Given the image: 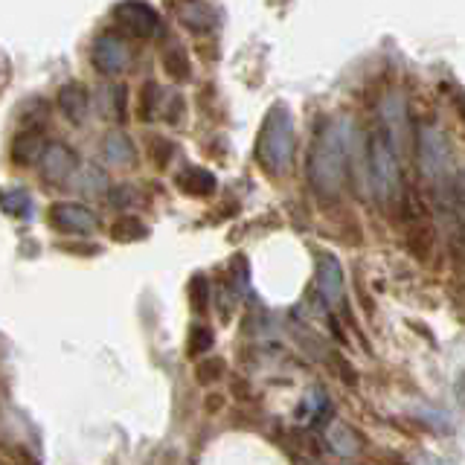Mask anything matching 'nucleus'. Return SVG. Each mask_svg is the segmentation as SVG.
Instances as JSON below:
<instances>
[{
  "instance_id": "obj_16",
  "label": "nucleus",
  "mask_w": 465,
  "mask_h": 465,
  "mask_svg": "<svg viewBox=\"0 0 465 465\" xmlns=\"http://www.w3.org/2000/svg\"><path fill=\"white\" fill-rule=\"evenodd\" d=\"M178 9H181L183 26H189L193 33H203V29L215 26L218 6H213V4H181Z\"/></svg>"
},
{
  "instance_id": "obj_20",
  "label": "nucleus",
  "mask_w": 465,
  "mask_h": 465,
  "mask_svg": "<svg viewBox=\"0 0 465 465\" xmlns=\"http://www.w3.org/2000/svg\"><path fill=\"white\" fill-rule=\"evenodd\" d=\"M149 236V227H145L137 215H123L120 222L111 227V239L120 242V244H131V242H140Z\"/></svg>"
},
{
  "instance_id": "obj_17",
  "label": "nucleus",
  "mask_w": 465,
  "mask_h": 465,
  "mask_svg": "<svg viewBox=\"0 0 465 465\" xmlns=\"http://www.w3.org/2000/svg\"><path fill=\"white\" fill-rule=\"evenodd\" d=\"M163 105H166L163 87L154 84V82H145L143 91H140V105H137L140 123H149V120H154V116H160V114H163Z\"/></svg>"
},
{
  "instance_id": "obj_21",
  "label": "nucleus",
  "mask_w": 465,
  "mask_h": 465,
  "mask_svg": "<svg viewBox=\"0 0 465 465\" xmlns=\"http://www.w3.org/2000/svg\"><path fill=\"white\" fill-rule=\"evenodd\" d=\"M329 445H331L334 450H338V454H343V457L358 454V448H361L358 433H355L352 428H346V425H334V428L329 430Z\"/></svg>"
},
{
  "instance_id": "obj_9",
  "label": "nucleus",
  "mask_w": 465,
  "mask_h": 465,
  "mask_svg": "<svg viewBox=\"0 0 465 465\" xmlns=\"http://www.w3.org/2000/svg\"><path fill=\"white\" fill-rule=\"evenodd\" d=\"M317 294L323 300L326 309H338L343 302V294H346L343 268H341V259L334 253L317 256Z\"/></svg>"
},
{
  "instance_id": "obj_1",
  "label": "nucleus",
  "mask_w": 465,
  "mask_h": 465,
  "mask_svg": "<svg viewBox=\"0 0 465 465\" xmlns=\"http://www.w3.org/2000/svg\"><path fill=\"white\" fill-rule=\"evenodd\" d=\"M355 125L349 120H331L320 128L309 154V183L320 198H338L349 174V143Z\"/></svg>"
},
{
  "instance_id": "obj_14",
  "label": "nucleus",
  "mask_w": 465,
  "mask_h": 465,
  "mask_svg": "<svg viewBox=\"0 0 465 465\" xmlns=\"http://www.w3.org/2000/svg\"><path fill=\"white\" fill-rule=\"evenodd\" d=\"M102 152H105V160L114 166H134L137 163V145L125 131H111L105 137V145H102Z\"/></svg>"
},
{
  "instance_id": "obj_2",
  "label": "nucleus",
  "mask_w": 465,
  "mask_h": 465,
  "mask_svg": "<svg viewBox=\"0 0 465 465\" xmlns=\"http://www.w3.org/2000/svg\"><path fill=\"white\" fill-rule=\"evenodd\" d=\"M294 152H297V134H294V116H291L288 105L276 102V105L265 114V123L259 128L256 140V160L273 178L288 174L294 166Z\"/></svg>"
},
{
  "instance_id": "obj_15",
  "label": "nucleus",
  "mask_w": 465,
  "mask_h": 465,
  "mask_svg": "<svg viewBox=\"0 0 465 465\" xmlns=\"http://www.w3.org/2000/svg\"><path fill=\"white\" fill-rule=\"evenodd\" d=\"M160 62H163V70L172 82H189L193 76V64H189V53L186 47H181L178 41H172L169 47L160 55Z\"/></svg>"
},
{
  "instance_id": "obj_7",
  "label": "nucleus",
  "mask_w": 465,
  "mask_h": 465,
  "mask_svg": "<svg viewBox=\"0 0 465 465\" xmlns=\"http://www.w3.org/2000/svg\"><path fill=\"white\" fill-rule=\"evenodd\" d=\"M38 169H41V181L47 186H67L79 169V157L64 143H47V149H44L38 160Z\"/></svg>"
},
{
  "instance_id": "obj_23",
  "label": "nucleus",
  "mask_w": 465,
  "mask_h": 465,
  "mask_svg": "<svg viewBox=\"0 0 465 465\" xmlns=\"http://www.w3.org/2000/svg\"><path fill=\"white\" fill-rule=\"evenodd\" d=\"M174 154V145L163 137H152L149 140V157L154 160L157 169H166L169 166V157Z\"/></svg>"
},
{
  "instance_id": "obj_12",
  "label": "nucleus",
  "mask_w": 465,
  "mask_h": 465,
  "mask_svg": "<svg viewBox=\"0 0 465 465\" xmlns=\"http://www.w3.org/2000/svg\"><path fill=\"white\" fill-rule=\"evenodd\" d=\"M55 105H58V111H62L70 123H76V125H79V123H84L87 111H91V96H87L84 84H79V82H67V84L58 87Z\"/></svg>"
},
{
  "instance_id": "obj_5",
  "label": "nucleus",
  "mask_w": 465,
  "mask_h": 465,
  "mask_svg": "<svg viewBox=\"0 0 465 465\" xmlns=\"http://www.w3.org/2000/svg\"><path fill=\"white\" fill-rule=\"evenodd\" d=\"M378 120H381V134L392 145V152L404 157L407 145H411V114H407V102L399 91H390L381 102H378Z\"/></svg>"
},
{
  "instance_id": "obj_11",
  "label": "nucleus",
  "mask_w": 465,
  "mask_h": 465,
  "mask_svg": "<svg viewBox=\"0 0 465 465\" xmlns=\"http://www.w3.org/2000/svg\"><path fill=\"white\" fill-rule=\"evenodd\" d=\"M44 149H47V134H44V125H24L12 140V160L15 166H35Z\"/></svg>"
},
{
  "instance_id": "obj_26",
  "label": "nucleus",
  "mask_w": 465,
  "mask_h": 465,
  "mask_svg": "<svg viewBox=\"0 0 465 465\" xmlns=\"http://www.w3.org/2000/svg\"><path fill=\"white\" fill-rule=\"evenodd\" d=\"M134 198H137V193H134V186H131V183H120L111 193V201L116 203V207H128V203L134 201Z\"/></svg>"
},
{
  "instance_id": "obj_13",
  "label": "nucleus",
  "mask_w": 465,
  "mask_h": 465,
  "mask_svg": "<svg viewBox=\"0 0 465 465\" xmlns=\"http://www.w3.org/2000/svg\"><path fill=\"white\" fill-rule=\"evenodd\" d=\"M174 183H178L183 195H193V198H210L218 189V178L203 166H186L178 178H174Z\"/></svg>"
},
{
  "instance_id": "obj_19",
  "label": "nucleus",
  "mask_w": 465,
  "mask_h": 465,
  "mask_svg": "<svg viewBox=\"0 0 465 465\" xmlns=\"http://www.w3.org/2000/svg\"><path fill=\"white\" fill-rule=\"evenodd\" d=\"M67 186H76L79 193H87V195H105L108 193V178H105V172H102V169L84 166L82 174H73Z\"/></svg>"
},
{
  "instance_id": "obj_4",
  "label": "nucleus",
  "mask_w": 465,
  "mask_h": 465,
  "mask_svg": "<svg viewBox=\"0 0 465 465\" xmlns=\"http://www.w3.org/2000/svg\"><path fill=\"white\" fill-rule=\"evenodd\" d=\"M419 149V169L425 181L440 189L450 183V169H454V152H450V140L440 125H421L416 137Z\"/></svg>"
},
{
  "instance_id": "obj_10",
  "label": "nucleus",
  "mask_w": 465,
  "mask_h": 465,
  "mask_svg": "<svg viewBox=\"0 0 465 465\" xmlns=\"http://www.w3.org/2000/svg\"><path fill=\"white\" fill-rule=\"evenodd\" d=\"M116 21H120V26L125 29L128 35L134 38H152L157 33V12L149 6V4H120L114 9Z\"/></svg>"
},
{
  "instance_id": "obj_25",
  "label": "nucleus",
  "mask_w": 465,
  "mask_h": 465,
  "mask_svg": "<svg viewBox=\"0 0 465 465\" xmlns=\"http://www.w3.org/2000/svg\"><path fill=\"white\" fill-rule=\"evenodd\" d=\"M189 294H193V305H195L198 312L207 309V300H210V285H207V280H203V276H195L193 285H189Z\"/></svg>"
},
{
  "instance_id": "obj_3",
  "label": "nucleus",
  "mask_w": 465,
  "mask_h": 465,
  "mask_svg": "<svg viewBox=\"0 0 465 465\" xmlns=\"http://www.w3.org/2000/svg\"><path fill=\"white\" fill-rule=\"evenodd\" d=\"M363 169L370 174V189L381 203H392L401 193V157L392 152L381 131L370 134L367 154H363Z\"/></svg>"
},
{
  "instance_id": "obj_27",
  "label": "nucleus",
  "mask_w": 465,
  "mask_h": 465,
  "mask_svg": "<svg viewBox=\"0 0 465 465\" xmlns=\"http://www.w3.org/2000/svg\"><path fill=\"white\" fill-rule=\"evenodd\" d=\"M416 465H448V462H442V460H433V457H421Z\"/></svg>"
},
{
  "instance_id": "obj_18",
  "label": "nucleus",
  "mask_w": 465,
  "mask_h": 465,
  "mask_svg": "<svg viewBox=\"0 0 465 465\" xmlns=\"http://www.w3.org/2000/svg\"><path fill=\"white\" fill-rule=\"evenodd\" d=\"M0 210L15 218H33V195L26 189H0Z\"/></svg>"
},
{
  "instance_id": "obj_22",
  "label": "nucleus",
  "mask_w": 465,
  "mask_h": 465,
  "mask_svg": "<svg viewBox=\"0 0 465 465\" xmlns=\"http://www.w3.org/2000/svg\"><path fill=\"white\" fill-rule=\"evenodd\" d=\"M213 343H215L213 329L193 326V331H189V349H186V352L189 355H201V352H207V349H213Z\"/></svg>"
},
{
  "instance_id": "obj_8",
  "label": "nucleus",
  "mask_w": 465,
  "mask_h": 465,
  "mask_svg": "<svg viewBox=\"0 0 465 465\" xmlns=\"http://www.w3.org/2000/svg\"><path fill=\"white\" fill-rule=\"evenodd\" d=\"M47 222L58 230L67 232V236H87L99 227V218L94 215V210H87L84 203L76 201H58L50 207Z\"/></svg>"
},
{
  "instance_id": "obj_6",
  "label": "nucleus",
  "mask_w": 465,
  "mask_h": 465,
  "mask_svg": "<svg viewBox=\"0 0 465 465\" xmlns=\"http://www.w3.org/2000/svg\"><path fill=\"white\" fill-rule=\"evenodd\" d=\"M91 58L99 73H105V76H120V73H125L131 67V47L120 33L108 29V33L96 35Z\"/></svg>"
},
{
  "instance_id": "obj_24",
  "label": "nucleus",
  "mask_w": 465,
  "mask_h": 465,
  "mask_svg": "<svg viewBox=\"0 0 465 465\" xmlns=\"http://www.w3.org/2000/svg\"><path fill=\"white\" fill-rule=\"evenodd\" d=\"M222 370H224V361H218V358L201 361V363H198V370H195V378H198V384L210 387L213 381H218V378H222Z\"/></svg>"
}]
</instances>
